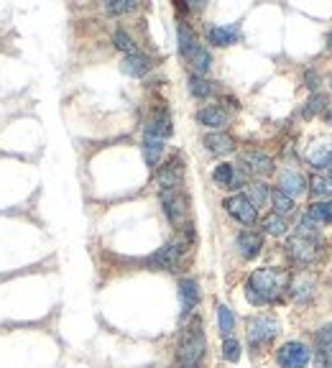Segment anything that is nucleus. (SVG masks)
<instances>
[{
	"label": "nucleus",
	"mask_w": 332,
	"mask_h": 368,
	"mask_svg": "<svg viewBox=\"0 0 332 368\" xmlns=\"http://www.w3.org/2000/svg\"><path fill=\"white\" fill-rule=\"evenodd\" d=\"M289 282H291V276L286 269H279V266L256 269L246 279V300L256 307L276 305V302L289 292Z\"/></svg>",
	"instance_id": "nucleus-1"
},
{
	"label": "nucleus",
	"mask_w": 332,
	"mask_h": 368,
	"mask_svg": "<svg viewBox=\"0 0 332 368\" xmlns=\"http://www.w3.org/2000/svg\"><path fill=\"white\" fill-rule=\"evenodd\" d=\"M192 243H194V228L185 225L179 230V235L174 240H169L166 245H161L159 251L154 256L148 258V266H154V269H161V271H179L185 256L190 253Z\"/></svg>",
	"instance_id": "nucleus-2"
},
{
	"label": "nucleus",
	"mask_w": 332,
	"mask_h": 368,
	"mask_svg": "<svg viewBox=\"0 0 332 368\" xmlns=\"http://www.w3.org/2000/svg\"><path fill=\"white\" fill-rule=\"evenodd\" d=\"M204 350H207V340H204V330H202V320L194 317L190 325L182 330L177 345V361L179 368H199L204 358Z\"/></svg>",
	"instance_id": "nucleus-3"
},
{
	"label": "nucleus",
	"mask_w": 332,
	"mask_h": 368,
	"mask_svg": "<svg viewBox=\"0 0 332 368\" xmlns=\"http://www.w3.org/2000/svg\"><path fill=\"white\" fill-rule=\"evenodd\" d=\"M279 330H281V325H279L276 315H271V312L253 315V317L248 320V325H246L248 345H251L253 350L266 348V345L274 343V337L279 335Z\"/></svg>",
	"instance_id": "nucleus-4"
},
{
	"label": "nucleus",
	"mask_w": 332,
	"mask_h": 368,
	"mask_svg": "<svg viewBox=\"0 0 332 368\" xmlns=\"http://www.w3.org/2000/svg\"><path fill=\"white\" fill-rule=\"evenodd\" d=\"M286 256L291 264H296L299 269L317 264L322 258V240L320 238H304V235H289L286 238Z\"/></svg>",
	"instance_id": "nucleus-5"
},
{
	"label": "nucleus",
	"mask_w": 332,
	"mask_h": 368,
	"mask_svg": "<svg viewBox=\"0 0 332 368\" xmlns=\"http://www.w3.org/2000/svg\"><path fill=\"white\" fill-rule=\"evenodd\" d=\"M161 208H164V215L169 218L174 228H182L190 225V197L182 187H174V190H161Z\"/></svg>",
	"instance_id": "nucleus-6"
},
{
	"label": "nucleus",
	"mask_w": 332,
	"mask_h": 368,
	"mask_svg": "<svg viewBox=\"0 0 332 368\" xmlns=\"http://www.w3.org/2000/svg\"><path fill=\"white\" fill-rule=\"evenodd\" d=\"M312 361V348L301 340H289L276 350V363L281 368H304Z\"/></svg>",
	"instance_id": "nucleus-7"
},
{
	"label": "nucleus",
	"mask_w": 332,
	"mask_h": 368,
	"mask_svg": "<svg viewBox=\"0 0 332 368\" xmlns=\"http://www.w3.org/2000/svg\"><path fill=\"white\" fill-rule=\"evenodd\" d=\"M238 166L246 174H253V177H269V174H274V169H276L274 159H271L266 151H261V148H246V151L240 153Z\"/></svg>",
	"instance_id": "nucleus-8"
},
{
	"label": "nucleus",
	"mask_w": 332,
	"mask_h": 368,
	"mask_svg": "<svg viewBox=\"0 0 332 368\" xmlns=\"http://www.w3.org/2000/svg\"><path fill=\"white\" fill-rule=\"evenodd\" d=\"M182 182H185V161H182V156H172L164 166H159V172H156V187H159V192L182 187Z\"/></svg>",
	"instance_id": "nucleus-9"
},
{
	"label": "nucleus",
	"mask_w": 332,
	"mask_h": 368,
	"mask_svg": "<svg viewBox=\"0 0 332 368\" xmlns=\"http://www.w3.org/2000/svg\"><path fill=\"white\" fill-rule=\"evenodd\" d=\"M222 208H225V213H228L230 218H235V220L243 223V225H253L256 218H259V210L253 208V203L246 195H230L228 200L222 203Z\"/></svg>",
	"instance_id": "nucleus-10"
},
{
	"label": "nucleus",
	"mask_w": 332,
	"mask_h": 368,
	"mask_svg": "<svg viewBox=\"0 0 332 368\" xmlns=\"http://www.w3.org/2000/svg\"><path fill=\"white\" fill-rule=\"evenodd\" d=\"M212 179L222 190H240V187H246L248 174L238 164H217L215 172H212Z\"/></svg>",
	"instance_id": "nucleus-11"
},
{
	"label": "nucleus",
	"mask_w": 332,
	"mask_h": 368,
	"mask_svg": "<svg viewBox=\"0 0 332 368\" xmlns=\"http://www.w3.org/2000/svg\"><path fill=\"white\" fill-rule=\"evenodd\" d=\"M143 133L156 136V138H161V141H166V138H169V136L174 133L172 113L166 111V108H156V111L151 113V118H148V121H146V128H143Z\"/></svg>",
	"instance_id": "nucleus-12"
},
{
	"label": "nucleus",
	"mask_w": 332,
	"mask_h": 368,
	"mask_svg": "<svg viewBox=\"0 0 332 368\" xmlns=\"http://www.w3.org/2000/svg\"><path fill=\"white\" fill-rule=\"evenodd\" d=\"M279 190L289 197H299L309 190V179L299 169H284L281 177H279Z\"/></svg>",
	"instance_id": "nucleus-13"
},
{
	"label": "nucleus",
	"mask_w": 332,
	"mask_h": 368,
	"mask_svg": "<svg viewBox=\"0 0 332 368\" xmlns=\"http://www.w3.org/2000/svg\"><path fill=\"white\" fill-rule=\"evenodd\" d=\"M314 368H332V322L317 332V350H314Z\"/></svg>",
	"instance_id": "nucleus-14"
},
{
	"label": "nucleus",
	"mask_w": 332,
	"mask_h": 368,
	"mask_svg": "<svg viewBox=\"0 0 332 368\" xmlns=\"http://www.w3.org/2000/svg\"><path fill=\"white\" fill-rule=\"evenodd\" d=\"M204 148L209 153H215V156H225V153L235 151V138L228 133V131H212L202 138Z\"/></svg>",
	"instance_id": "nucleus-15"
},
{
	"label": "nucleus",
	"mask_w": 332,
	"mask_h": 368,
	"mask_svg": "<svg viewBox=\"0 0 332 368\" xmlns=\"http://www.w3.org/2000/svg\"><path fill=\"white\" fill-rule=\"evenodd\" d=\"M179 300H182V315H192V310L199 305V284L190 276L179 279Z\"/></svg>",
	"instance_id": "nucleus-16"
},
{
	"label": "nucleus",
	"mask_w": 332,
	"mask_h": 368,
	"mask_svg": "<svg viewBox=\"0 0 332 368\" xmlns=\"http://www.w3.org/2000/svg\"><path fill=\"white\" fill-rule=\"evenodd\" d=\"M240 39V26L230 24V26H209L207 29V41L212 46H233Z\"/></svg>",
	"instance_id": "nucleus-17"
},
{
	"label": "nucleus",
	"mask_w": 332,
	"mask_h": 368,
	"mask_svg": "<svg viewBox=\"0 0 332 368\" xmlns=\"http://www.w3.org/2000/svg\"><path fill=\"white\" fill-rule=\"evenodd\" d=\"M235 245L243 258H256L264 248V235L256 233V230H240L238 238H235Z\"/></svg>",
	"instance_id": "nucleus-18"
},
{
	"label": "nucleus",
	"mask_w": 332,
	"mask_h": 368,
	"mask_svg": "<svg viewBox=\"0 0 332 368\" xmlns=\"http://www.w3.org/2000/svg\"><path fill=\"white\" fill-rule=\"evenodd\" d=\"M314 287H317V279L309 274H299L296 279L289 282V295L294 297V302H301V305H307L314 295Z\"/></svg>",
	"instance_id": "nucleus-19"
},
{
	"label": "nucleus",
	"mask_w": 332,
	"mask_h": 368,
	"mask_svg": "<svg viewBox=\"0 0 332 368\" xmlns=\"http://www.w3.org/2000/svg\"><path fill=\"white\" fill-rule=\"evenodd\" d=\"M197 121L212 131H222L228 126V113L222 111V105H204L202 111L197 113Z\"/></svg>",
	"instance_id": "nucleus-20"
},
{
	"label": "nucleus",
	"mask_w": 332,
	"mask_h": 368,
	"mask_svg": "<svg viewBox=\"0 0 332 368\" xmlns=\"http://www.w3.org/2000/svg\"><path fill=\"white\" fill-rule=\"evenodd\" d=\"M177 41H179V54H182V59H187V56L199 46L197 34L192 31V26L187 24V21H179L177 24Z\"/></svg>",
	"instance_id": "nucleus-21"
},
{
	"label": "nucleus",
	"mask_w": 332,
	"mask_h": 368,
	"mask_svg": "<svg viewBox=\"0 0 332 368\" xmlns=\"http://www.w3.org/2000/svg\"><path fill=\"white\" fill-rule=\"evenodd\" d=\"M187 67L192 69V74H197V77H204V74L209 72V67H212V54H209L207 49H204L202 44H199L197 49L192 51L190 56H187Z\"/></svg>",
	"instance_id": "nucleus-22"
},
{
	"label": "nucleus",
	"mask_w": 332,
	"mask_h": 368,
	"mask_svg": "<svg viewBox=\"0 0 332 368\" xmlns=\"http://www.w3.org/2000/svg\"><path fill=\"white\" fill-rule=\"evenodd\" d=\"M151 59H148L146 54H130V56H125L123 59V64H120V69H123L125 74H130V77H146L148 72H151Z\"/></svg>",
	"instance_id": "nucleus-23"
},
{
	"label": "nucleus",
	"mask_w": 332,
	"mask_h": 368,
	"mask_svg": "<svg viewBox=\"0 0 332 368\" xmlns=\"http://www.w3.org/2000/svg\"><path fill=\"white\" fill-rule=\"evenodd\" d=\"M164 143L161 138H156V136H148L143 133V159H146V164L151 166V169H156L161 161V156H164Z\"/></svg>",
	"instance_id": "nucleus-24"
},
{
	"label": "nucleus",
	"mask_w": 332,
	"mask_h": 368,
	"mask_svg": "<svg viewBox=\"0 0 332 368\" xmlns=\"http://www.w3.org/2000/svg\"><path fill=\"white\" fill-rule=\"evenodd\" d=\"M307 159L314 169H327V166H332V141L314 143V146L309 148Z\"/></svg>",
	"instance_id": "nucleus-25"
},
{
	"label": "nucleus",
	"mask_w": 332,
	"mask_h": 368,
	"mask_svg": "<svg viewBox=\"0 0 332 368\" xmlns=\"http://www.w3.org/2000/svg\"><path fill=\"white\" fill-rule=\"evenodd\" d=\"M309 192H312L314 197H332V166H327L322 174H314L312 179H309Z\"/></svg>",
	"instance_id": "nucleus-26"
},
{
	"label": "nucleus",
	"mask_w": 332,
	"mask_h": 368,
	"mask_svg": "<svg viewBox=\"0 0 332 368\" xmlns=\"http://www.w3.org/2000/svg\"><path fill=\"white\" fill-rule=\"evenodd\" d=\"M271 205H274V213L276 215H281V218H286V215H291L294 213V208H296V203H294V197H289V195H284L281 190H274L271 192Z\"/></svg>",
	"instance_id": "nucleus-27"
},
{
	"label": "nucleus",
	"mask_w": 332,
	"mask_h": 368,
	"mask_svg": "<svg viewBox=\"0 0 332 368\" xmlns=\"http://www.w3.org/2000/svg\"><path fill=\"white\" fill-rule=\"evenodd\" d=\"M307 215L312 220H317L320 225H327L332 223V200H317V203L309 205Z\"/></svg>",
	"instance_id": "nucleus-28"
},
{
	"label": "nucleus",
	"mask_w": 332,
	"mask_h": 368,
	"mask_svg": "<svg viewBox=\"0 0 332 368\" xmlns=\"http://www.w3.org/2000/svg\"><path fill=\"white\" fill-rule=\"evenodd\" d=\"M248 200L253 203V208L259 210V208H264L266 203L271 200V190H269V184L266 182H253V184H248Z\"/></svg>",
	"instance_id": "nucleus-29"
},
{
	"label": "nucleus",
	"mask_w": 332,
	"mask_h": 368,
	"mask_svg": "<svg viewBox=\"0 0 332 368\" xmlns=\"http://www.w3.org/2000/svg\"><path fill=\"white\" fill-rule=\"evenodd\" d=\"M286 218H281V215H276V213H269L264 218V220H261V230H264V233H269V235H284L286 233Z\"/></svg>",
	"instance_id": "nucleus-30"
},
{
	"label": "nucleus",
	"mask_w": 332,
	"mask_h": 368,
	"mask_svg": "<svg viewBox=\"0 0 332 368\" xmlns=\"http://www.w3.org/2000/svg\"><path fill=\"white\" fill-rule=\"evenodd\" d=\"M217 327L225 337H233V330H235V315L230 307L225 305H217Z\"/></svg>",
	"instance_id": "nucleus-31"
},
{
	"label": "nucleus",
	"mask_w": 332,
	"mask_h": 368,
	"mask_svg": "<svg viewBox=\"0 0 332 368\" xmlns=\"http://www.w3.org/2000/svg\"><path fill=\"white\" fill-rule=\"evenodd\" d=\"M190 92L194 95V98L204 100L209 98L212 92H215V85L209 80H204V77H197V74H190Z\"/></svg>",
	"instance_id": "nucleus-32"
},
{
	"label": "nucleus",
	"mask_w": 332,
	"mask_h": 368,
	"mask_svg": "<svg viewBox=\"0 0 332 368\" xmlns=\"http://www.w3.org/2000/svg\"><path fill=\"white\" fill-rule=\"evenodd\" d=\"M327 111V98L322 95V92H312V98L304 103V108H301V116L304 118H312L317 116V113Z\"/></svg>",
	"instance_id": "nucleus-33"
},
{
	"label": "nucleus",
	"mask_w": 332,
	"mask_h": 368,
	"mask_svg": "<svg viewBox=\"0 0 332 368\" xmlns=\"http://www.w3.org/2000/svg\"><path fill=\"white\" fill-rule=\"evenodd\" d=\"M320 223L312 220L309 215H301V220L296 223V235H304V238H320Z\"/></svg>",
	"instance_id": "nucleus-34"
},
{
	"label": "nucleus",
	"mask_w": 332,
	"mask_h": 368,
	"mask_svg": "<svg viewBox=\"0 0 332 368\" xmlns=\"http://www.w3.org/2000/svg\"><path fill=\"white\" fill-rule=\"evenodd\" d=\"M113 41H115V46L120 51H125V56H130V54H138V46H135V41L133 39L125 34L123 29H118L115 34H113Z\"/></svg>",
	"instance_id": "nucleus-35"
},
{
	"label": "nucleus",
	"mask_w": 332,
	"mask_h": 368,
	"mask_svg": "<svg viewBox=\"0 0 332 368\" xmlns=\"http://www.w3.org/2000/svg\"><path fill=\"white\" fill-rule=\"evenodd\" d=\"M138 8L135 0H110V3H105V11L110 13V16H123V13H133Z\"/></svg>",
	"instance_id": "nucleus-36"
},
{
	"label": "nucleus",
	"mask_w": 332,
	"mask_h": 368,
	"mask_svg": "<svg viewBox=\"0 0 332 368\" xmlns=\"http://www.w3.org/2000/svg\"><path fill=\"white\" fill-rule=\"evenodd\" d=\"M222 358L230 363L240 361V343L235 337H225V343H222Z\"/></svg>",
	"instance_id": "nucleus-37"
},
{
	"label": "nucleus",
	"mask_w": 332,
	"mask_h": 368,
	"mask_svg": "<svg viewBox=\"0 0 332 368\" xmlns=\"http://www.w3.org/2000/svg\"><path fill=\"white\" fill-rule=\"evenodd\" d=\"M304 82H307V87L312 92H317V87H320V77H317V72H314V69H309V72L304 74Z\"/></svg>",
	"instance_id": "nucleus-38"
},
{
	"label": "nucleus",
	"mask_w": 332,
	"mask_h": 368,
	"mask_svg": "<svg viewBox=\"0 0 332 368\" xmlns=\"http://www.w3.org/2000/svg\"><path fill=\"white\" fill-rule=\"evenodd\" d=\"M325 121L332 126V105H327V111H325Z\"/></svg>",
	"instance_id": "nucleus-39"
},
{
	"label": "nucleus",
	"mask_w": 332,
	"mask_h": 368,
	"mask_svg": "<svg viewBox=\"0 0 332 368\" xmlns=\"http://www.w3.org/2000/svg\"><path fill=\"white\" fill-rule=\"evenodd\" d=\"M327 51H332V34H327Z\"/></svg>",
	"instance_id": "nucleus-40"
},
{
	"label": "nucleus",
	"mask_w": 332,
	"mask_h": 368,
	"mask_svg": "<svg viewBox=\"0 0 332 368\" xmlns=\"http://www.w3.org/2000/svg\"><path fill=\"white\" fill-rule=\"evenodd\" d=\"M330 87H332V74H330Z\"/></svg>",
	"instance_id": "nucleus-41"
}]
</instances>
